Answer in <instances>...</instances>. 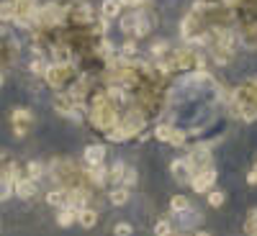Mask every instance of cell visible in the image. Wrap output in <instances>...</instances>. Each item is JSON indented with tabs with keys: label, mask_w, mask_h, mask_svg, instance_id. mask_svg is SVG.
<instances>
[{
	"label": "cell",
	"mask_w": 257,
	"mask_h": 236,
	"mask_svg": "<svg viewBox=\"0 0 257 236\" xmlns=\"http://www.w3.org/2000/svg\"><path fill=\"white\" fill-rule=\"evenodd\" d=\"M88 113H90V123L95 128H100V131H108V128H113L118 123V108L108 100L105 93H95L93 95Z\"/></svg>",
	"instance_id": "6da1fadb"
},
{
	"label": "cell",
	"mask_w": 257,
	"mask_h": 236,
	"mask_svg": "<svg viewBox=\"0 0 257 236\" xmlns=\"http://www.w3.org/2000/svg\"><path fill=\"white\" fill-rule=\"evenodd\" d=\"M49 175H52V180H54L59 187H67V190H72V187H85V175L77 169V164L70 162V159H54V162L49 164Z\"/></svg>",
	"instance_id": "7a4b0ae2"
},
{
	"label": "cell",
	"mask_w": 257,
	"mask_h": 236,
	"mask_svg": "<svg viewBox=\"0 0 257 236\" xmlns=\"http://www.w3.org/2000/svg\"><path fill=\"white\" fill-rule=\"evenodd\" d=\"M231 98L239 103V111H242V118L244 121H254L257 118V77L244 80L239 88L234 90Z\"/></svg>",
	"instance_id": "3957f363"
},
{
	"label": "cell",
	"mask_w": 257,
	"mask_h": 236,
	"mask_svg": "<svg viewBox=\"0 0 257 236\" xmlns=\"http://www.w3.org/2000/svg\"><path fill=\"white\" fill-rule=\"evenodd\" d=\"M67 21V11L59 3H47L39 6V29H57Z\"/></svg>",
	"instance_id": "277c9868"
},
{
	"label": "cell",
	"mask_w": 257,
	"mask_h": 236,
	"mask_svg": "<svg viewBox=\"0 0 257 236\" xmlns=\"http://www.w3.org/2000/svg\"><path fill=\"white\" fill-rule=\"evenodd\" d=\"M165 64H167V70H193V67L201 64V57L196 54V49L183 47V49H175L173 54H170V59Z\"/></svg>",
	"instance_id": "5b68a950"
},
{
	"label": "cell",
	"mask_w": 257,
	"mask_h": 236,
	"mask_svg": "<svg viewBox=\"0 0 257 236\" xmlns=\"http://www.w3.org/2000/svg\"><path fill=\"white\" fill-rule=\"evenodd\" d=\"M75 77V67L72 64H49V70L44 75V80L49 82V88L54 90H62V88H67V82Z\"/></svg>",
	"instance_id": "8992f818"
},
{
	"label": "cell",
	"mask_w": 257,
	"mask_h": 236,
	"mask_svg": "<svg viewBox=\"0 0 257 236\" xmlns=\"http://www.w3.org/2000/svg\"><path fill=\"white\" fill-rule=\"evenodd\" d=\"M185 164L190 167L193 175H198V172H203V169H208L211 167V152H208V146L206 144L193 146L190 152H188V157H185Z\"/></svg>",
	"instance_id": "52a82bcc"
},
{
	"label": "cell",
	"mask_w": 257,
	"mask_h": 236,
	"mask_svg": "<svg viewBox=\"0 0 257 236\" xmlns=\"http://www.w3.org/2000/svg\"><path fill=\"white\" fill-rule=\"evenodd\" d=\"M64 11H67V21H70V24H75V26H90L93 21H95L93 8L85 6V3H75V6L64 8Z\"/></svg>",
	"instance_id": "ba28073f"
},
{
	"label": "cell",
	"mask_w": 257,
	"mask_h": 236,
	"mask_svg": "<svg viewBox=\"0 0 257 236\" xmlns=\"http://www.w3.org/2000/svg\"><path fill=\"white\" fill-rule=\"evenodd\" d=\"M54 108H57L59 116H67V118H72V121H80V111H82V108H77L75 100H72L67 93H57V98H54Z\"/></svg>",
	"instance_id": "9c48e42d"
},
{
	"label": "cell",
	"mask_w": 257,
	"mask_h": 236,
	"mask_svg": "<svg viewBox=\"0 0 257 236\" xmlns=\"http://www.w3.org/2000/svg\"><path fill=\"white\" fill-rule=\"evenodd\" d=\"M31 123H34V116H31V111H26V108H16V111L11 113V126H13L16 136H26L29 128H31Z\"/></svg>",
	"instance_id": "30bf717a"
},
{
	"label": "cell",
	"mask_w": 257,
	"mask_h": 236,
	"mask_svg": "<svg viewBox=\"0 0 257 236\" xmlns=\"http://www.w3.org/2000/svg\"><path fill=\"white\" fill-rule=\"evenodd\" d=\"M121 123H123V128L128 131V136H137L142 128H144V123H147V118H144V113L139 111V108H128L126 111V116L123 118H118Z\"/></svg>",
	"instance_id": "8fae6325"
},
{
	"label": "cell",
	"mask_w": 257,
	"mask_h": 236,
	"mask_svg": "<svg viewBox=\"0 0 257 236\" xmlns=\"http://www.w3.org/2000/svg\"><path fill=\"white\" fill-rule=\"evenodd\" d=\"M216 169H203V172H198V175H193V180H190V185H193V190L196 192H208L213 185H216Z\"/></svg>",
	"instance_id": "7c38bea8"
},
{
	"label": "cell",
	"mask_w": 257,
	"mask_h": 236,
	"mask_svg": "<svg viewBox=\"0 0 257 236\" xmlns=\"http://www.w3.org/2000/svg\"><path fill=\"white\" fill-rule=\"evenodd\" d=\"M142 18H144V13H142V11H132V13H126V16L121 18V31L137 39L139 26H142Z\"/></svg>",
	"instance_id": "4fadbf2b"
},
{
	"label": "cell",
	"mask_w": 257,
	"mask_h": 236,
	"mask_svg": "<svg viewBox=\"0 0 257 236\" xmlns=\"http://www.w3.org/2000/svg\"><path fill=\"white\" fill-rule=\"evenodd\" d=\"M85 177H88L93 185L103 187V185H108V167H103V164H88Z\"/></svg>",
	"instance_id": "5bb4252c"
},
{
	"label": "cell",
	"mask_w": 257,
	"mask_h": 236,
	"mask_svg": "<svg viewBox=\"0 0 257 236\" xmlns=\"http://www.w3.org/2000/svg\"><path fill=\"white\" fill-rule=\"evenodd\" d=\"M16 195L24 198V200L34 198V195H36V180H31V177H18V180H16Z\"/></svg>",
	"instance_id": "9a60e30c"
},
{
	"label": "cell",
	"mask_w": 257,
	"mask_h": 236,
	"mask_svg": "<svg viewBox=\"0 0 257 236\" xmlns=\"http://www.w3.org/2000/svg\"><path fill=\"white\" fill-rule=\"evenodd\" d=\"M47 203L54 205V208H67V203H70V190H67V187L49 190V192H47Z\"/></svg>",
	"instance_id": "2e32d148"
},
{
	"label": "cell",
	"mask_w": 257,
	"mask_h": 236,
	"mask_svg": "<svg viewBox=\"0 0 257 236\" xmlns=\"http://www.w3.org/2000/svg\"><path fill=\"white\" fill-rule=\"evenodd\" d=\"M52 62L54 64H72V49L67 44H52Z\"/></svg>",
	"instance_id": "e0dca14e"
},
{
	"label": "cell",
	"mask_w": 257,
	"mask_h": 236,
	"mask_svg": "<svg viewBox=\"0 0 257 236\" xmlns=\"http://www.w3.org/2000/svg\"><path fill=\"white\" fill-rule=\"evenodd\" d=\"M103 159H105V149L100 144L85 146V162H88V164H103Z\"/></svg>",
	"instance_id": "ac0fdd59"
},
{
	"label": "cell",
	"mask_w": 257,
	"mask_h": 236,
	"mask_svg": "<svg viewBox=\"0 0 257 236\" xmlns=\"http://www.w3.org/2000/svg\"><path fill=\"white\" fill-rule=\"evenodd\" d=\"M170 169H173V175H175L178 182H190L193 180V172H190V167L185 164V159H175Z\"/></svg>",
	"instance_id": "d6986e66"
},
{
	"label": "cell",
	"mask_w": 257,
	"mask_h": 236,
	"mask_svg": "<svg viewBox=\"0 0 257 236\" xmlns=\"http://www.w3.org/2000/svg\"><path fill=\"white\" fill-rule=\"evenodd\" d=\"M77 221H80V226H82V228H93V226L98 223V213H95L93 208L85 205V208H80V210H77Z\"/></svg>",
	"instance_id": "ffe728a7"
},
{
	"label": "cell",
	"mask_w": 257,
	"mask_h": 236,
	"mask_svg": "<svg viewBox=\"0 0 257 236\" xmlns=\"http://www.w3.org/2000/svg\"><path fill=\"white\" fill-rule=\"evenodd\" d=\"M118 13H121V0H105V3L100 6V16H103V21H113Z\"/></svg>",
	"instance_id": "44dd1931"
},
{
	"label": "cell",
	"mask_w": 257,
	"mask_h": 236,
	"mask_svg": "<svg viewBox=\"0 0 257 236\" xmlns=\"http://www.w3.org/2000/svg\"><path fill=\"white\" fill-rule=\"evenodd\" d=\"M0 21L3 24H13L16 21V0H3L0 3Z\"/></svg>",
	"instance_id": "7402d4cb"
},
{
	"label": "cell",
	"mask_w": 257,
	"mask_h": 236,
	"mask_svg": "<svg viewBox=\"0 0 257 236\" xmlns=\"http://www.w3.org/2000/svg\"><path fill=\"white\" fill-rule=\"evenodd\" d=\"M170 210H173L175 216H180V213L190 210V200H188L185 195H175L173 200H170Z\"/></svg>",
	"instance_id": "603a6c76"
},
{
	"label": "cell",
	"mask_w": 257,
	"mask_h": 236,
	"mask_svg": "<svg viewBox=\"0 0 257 236\" xmlns=\"http://www.w3.org/2000/svg\"><path fill=\"white\" fill-rule=\"evenodd\" d=\"M75 221H77V210H72V208H62V210H59V216H57V223H59V226L67 228V226H72Z\"/></svg>",
	"instance_id": "cb8c5ba5"
},
{
	"label": "cell",
	"mask_w": 257,
	"mask_h": 236,
	"mask_svg": "<svg viewBox=\"0 0 257 236\" xmlns=\"http://www.w3.org/2000/svg\"><path fill=\"white\" fill-rule=\"evenodd\" d=\"M47 175V167L41 164V162H29L26 164V177H31V180H41Z\"/></svg>",
	"instance_id": "d4e9b609"
},
{
	"label": "cell",
	"mask_w": 257,
	"mask_h": 236,
	"mask_svg": "<svg viewBox=\"0 0 257 236\" xmlns=\"http://www.w3.org/2000/svg\"><path fill=\"white\" fill-rule=\"evenodd\" d=\"M0 175L8 177L11 182H16L18 177H24V175H21V167H18L16 162H6V164H3V172H0Z\"/></svg>",
	"instance_id": "484cf974"
},
{
	"label": "cell",
	"mask_w": 257,
	"mask_h": 236,
	"mask_svg": "<svg viewBox=\"0 0 257 236\" xmlns=\"http://www.w3.org/2000/svg\"><path fill=\"white\" fill-rule=\"evenodd\" d=\"M123 172H126V164L123 162H116L113 167H108V182H121L123 180Z\"/></svg>",
	"instance_id": "4316f807"
},
{
	"label": "cell",
	"mask_w": 257,
	"mask_h": 236,
	"mask_svg": "<svg viewBox=\"0 0 257 236\" xmlns=\"http://www.w3.org/2000/svg\"><path fill=\"white\" fill-rule=\"evenodd\" d=\"M126 200H128V187L118 185L116 190H111V203H113V205H123Z\"/></svg>",
	"instance_id": "83f0119b"
},
{
	"label": "cell",
	"mask_w": 257,
	"mask_h": 236,
	"mask_svg": "<svg viewBox=\"0 0 257 236\" xmlns=\"http://www.w3.org/2000/svg\"><path fill=\"white\" fill-rule=\"evenodd\" d=\"M29 67H31V72H34V75H41V77H44V75H47V70H49V62H47L44 57H36V59L29 64Z\"/></svg>",
	"instance_id": "f1b7e54d"
},
{
	"label": "cell",
	"mask_w": 257,
	"mask_h": 236,
	"mask_svg": "<svg viewBox=\"0 0 257 236\" xmlns=\"http://www.w3.org/2000/svg\"><path fill=\"white\" fill-rule=\"evenodd\" d=\"M11 192H16V182H11L8 177H0V200H8Z\"/></svg>",
	"instance_id": "f546056e"
},
{
	"label": "cell",
	"mask_w": 257,
	"mask_h": 236,
	"mask_svg": "<svg viewBox=\"0 0 257 236\" xmlns=\"http://www.w3.org/2000/svg\"><path fill=\"white\" fill-rule=\"evenodd\" d=\"M155 134H157V139L170 141V139H173V134H175V128H173V126H167V123H160V126L155 128Z\"/></svg>",
	"instance_id": "4dcf8cb0"
},
{
	"label": "cell",
	"mask_w": 257,
	"mask_h": 236,
	"mask_svg": "<svg viewBox=\"0 0 257 236\" xmlns=\"http://www.w3.org/2000/svg\"><path fill=\"white\" fill-rule=\"evenodd\" d=\"M155 233H157V236H170V233H173V223H170L167 218L157 221V226H155Z\"/></svg>",
	"instance_id": "1f68e13d"
},
{
	"label": "cell",
	"mask_w": 257,
	"mask_h": 236,
	"mask_svg": "<svg viewBox=\"0 0 257 236\" xmlns=\"http://www.w3.org/2000/svg\"><path fill=\"white\" fill-rule=\"evenodd\" d=\"M137 39L134 41H126V44L121 47V54H123V59H132V57H137Z\"/></svg>",
	"instance_id": "d6a6232c"
},
{
	"label": "cell",
	"mask_w": 257,
	"mask_h": 236,
	"mask_svg": "<svg viewBox=\"0 0 257 236\" xmlns=\"http://www.w3.org/2000/svg\"><path fill=\"white\" fill-rule=\"evenodd\" d=\"M244 231H247V233H254V231H257V208H252V210H249L247 223H244Z\"/></svg>",
	"instance_id": "836d02e7"
},
{
	"label": "cell",
	"mask_w": 257,
	"mask_h": 236,
	"mask_svg": "<svg viewBox=\"0 0 257 236\" xmlns=\"http://www.w3.org/2000/svg\"><path fill=\"white\" fill-rule=\"evenodd\" d=\"M149 52H152V57H162V54L170 52V47H167V41H155V44L149 47Z\"/></svg>",
	"instance_id": "e575fe53"
},
{
	"label": "cell",
	"mask_w": 257,
	"mask_h": 236,
	"mask_svg": "<svg viewBox=\"0 0 257 236\" xmlns=\"http://www.w3.org/2000/svg\"><path fill=\"white\" fill-rule=\"evenodd\" d=\"M137 180H139V175H137V169H128L126 167V172H123V187H132V185H137Z\"/></svg>",
	"instance_id": "d590c367"
},
{
	"label": "cell",
	"mask_w": 257,
	"mask_h": 236,
	"mask_svg": "<svg viewBox=\"0 0 257 236\" xmlns=\"http://www.w3.org/2000/svg\"><path fill=\"white\" fill-rule=\"evenodd\" d=\"M221 203H224V192H221V190H211V192H208V205L219 208Z\"/></svg>",
	"instance_id": "8d00e7d4"
},
{
	"label": "cell",
	"mask_w": 257,
	"mask_h": 236,
	"mask_svg": "<svg viewBox=\"0 0 257 236\" xmlns=\"http://www.w3.org/2000/svg\"><path fill=\"white\" fill-rule=\"evenodd\" d=\"M113 233L116 236H132V226H128V223H116Z\"/></svg>",
	"instance_id": "74e56055"
},
{
	"label": "cell",
	"mask_w": 257,
	"mask_h": 236,
	"mask_svg": "<svg viewBox=\"0 0 257 236\" xmlns=\"http://www.w3.org/2000/svg\"><path fill=\"white\" fill-rule=\"evenodd\" d=\"M170 144H175V146H183L185 144V134L180 131V128H175V134H173V139H170Z\"/></svg>",
	"instance_id": "f35d334b"
},
{
	"label": "cell",
	"mask_w": 257,
	"mask_h": 236,
	"mask_svg": "<svg viewBox=\"0 0 257 236\" xmlns=\"http://www.w3.org/2000/svg\"><path fill=\"white\" fill-rule=\"evenodd\" d=\"M247 182H249V185H257V162H254V167L249 169V175H247Z\"/></svg>",
	"instance_id": "ab89813d"
},
{
	"label": "cell",
	"mask_w": 257,
	"mask_h": 236,
	"mask_svg": "<svg viewBox=\"0 0 257 236\" xmlns=\"http://www.w3.org/2000/svg\"><path fill=\"white\" fill-rule=\"evenodd\" d=\"M142 3H147V0H126V3H121V6H134V8H139Z\"/></svg>",
	"instance_id": "60d3db41"
},
{
	"label": "cell",
	"mask_w": 257,
	"mask_h": 236,
	"mask_svg": "<svg viewBox=\"0 0 257 236\" xmlns=\"http://www.w3.org/2000/svg\"><path fill=\"white\" fill-rule=\"evenodd\" d=\"M196 236H211L208 231H196Z\"/></svg>",
	"instance_id": "b9f144b4"
},
{
	"label": "cell",
	"mask_w": 257,
	"mask_h": 236,
	"mask_svg": "<svg viewBox=\"0 0 257 236\" xmlns=\"http://www.w3.org/2000/svg\"><path fill=\"white\" fill-rule=\"evenodd\" d=\"M0 172H3V159H0Z\"/></svg>",
	"instance_id": "7bdbcfd3"
},
{
	"label": "cell",
	"mask_w": 257,
	"mask_h": 236,
	"mask_svg": "<svg viewBox=\"0 0 257 236\" xmlns=\"http://www.w3.org/2000/svg\"><path fill=\"white\" fill-rule=\"evenodd\" d=\"M0 85H3V75H0Z\"/></svg>",
	"instance_id": "ee69618b"
},
{
	"label": "cell",
	"mask_w": 257,
	"mask_h": 236,
	"mask_svg": "<svg viewBox=\"0 0 257 236\" xmlns=\"http://www.w3.org/2000/svg\"><path fill=\"white\" fill-rule=\"evenodd\" d=\"M249 236H257V231H254V233H249Z\"/></svg>",
	"instance_id": "f6af8a7d"
}]
</instances>
